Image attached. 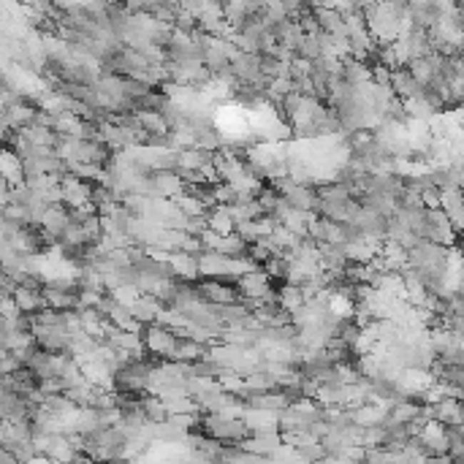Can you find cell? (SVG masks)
<instances>
[{"label": "cell", "instance_id": "obj_1", "mask_svg": "<svg viewBox=\"0 0 464 464\" xmlns=\"http://www.w3.org/2000/svg\"><path fill=\"white\" fill-rule=\"evenodd\" d=\"M123 182H136V177H133V174H131V171H128V174H125V179H123ZM111 188H114V191H117V193L128 191V188H131V191H136V188H133V185H120V177H117V174H114V179H111Z\"/></svg>", "mask_w": 464, "mask_h": 464}]
</instances>
